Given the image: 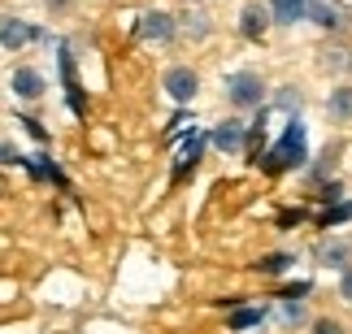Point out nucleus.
<instances>
[{"label": "nucleus", "instance_id": "f257e3e1", "mask_svg": "<svg viewBox=\"0 0 352 334\" xmlns=\"http://www.w3.org/2000/svg\"><path fill=\"white\" fill-rule=\"evenodd\" d=\"M305 156H309V139H305V122L300 117H292L287 130H283V139L270 148V156L261 161V169L270 174H283V169H296V165H305Z\"/></svg>", "mask_w": 352, "mask_h": 334}, {"label": "nucleus", "instance_id": "f03ea898", "mask_svg": "<svg viewBox=\"0 0 352 334\" xmlns=\"http://www.w3.org/2000/svg\"><path fill=\"white\" fill-rule=\"evenodd\" d=\"M226 100H231L235 109H261V100H265V83H261V74H252V70H235L231 78H226Z\"/></svg>", "mask_w": 352, "mask_h": 334}, {"label": "nucleus", "instance_id": "7ed1b4c3", "mask_svg": "<svg viewBox=\"0 0 352 334\" xmlns=\"http://www.w3.org/2000/svg\"><path fill=\"white\" fill-rule=\"evenodd\" d=\"M209 139H213V148H218V152L235 156V152L248 148V126H243L239 117H226V122L213 126V135H209Z\"/></svg>", "mask_w": 352, "mask_h": 334}, {"label": "nucleus", "instance_id": "20e7f679", "mask_svg": "<svg viewBox=\"0 0 352 334\" xmlns=\"http://www.w3.org/2000/svg\"><path fill=\"white\" fill-rule=\"evenodd\" d=\"M161 87L170 91V100L187 104V100H196V91H200V78H196V70H192V65H174V70H166V78H161Z\"/></svg>", "mask_w": 352, "mask_h": 334}, {"label": "nucleus", "instance_id": "39448f33", "mask_svg": "<svg viewBox=\"0 0 352 334\" xmlns=\"http://www.w3.org/2000/svg\"><path fill=\"white\" fill-rule=\"evenodd\" d=\"M31 39H39V31H35V26H26L22 18H13V13H0V44H5L9 52L26 48Z\"/></svg>", "mask_w": 352, "mask_h": 334}, {"label": "nucleus", "instance_id": "423d86ee", "mask_svg": "<svg viewBox=\"0 0 352 334\" xmlns=\"http://www.w3.org/2000/svg\"><path fill=\"white\" fill-rule=\"evenodd\" d=\"M314 257L322 270H352V239H327V243H318Z\"/></svg>", "mask_w": 352, "mask_h": 334}, {"label": "nucleus", "instance_id": "0eeeda50", "mask_svg": "<svg viewBox=\"0 0 352 334\" xmlns=\"http://www.w3.org/2000/svg\"><path fill=\"white\" fill-rule=\"evenodd\" d=\"M140 39H144V44H170V39H174V18L161 13V9L144 13V18H140Z\"/></svg>", "mask_w": 352, "mask_h": 334}, {"label": "nucleus", "instance_id": "6e6552de", "mask_svg": "<svg viewBox=\"0 0 352 334\" xmlns=\"http://www.w3.org/2000/svg\"><path fill=\"white\" fill-rule=\"evenodd\" d=\"M314 13V0H270V18L278 26H296Z\"/></svg>", "mask_w": 352, "mask_h": 334}, {"label": "nucleus", "instance_id": "1a4fd4ad", "mask_svg": "<svg viewBox=\"0 0 352 334\" xmlns=\"http://www.w3.org/2000/svg\"><path fill=\"white\" fill-rule=\"evenodd\" d=\"M9 83H13V96H18V100H39V96H44V74H39V70H31V65L13 70V78H9Z\"/></svg>", "mask_w": 352, "mask_h": 334}, {"label": "nucleus", "instance_id": "9d476101", "mask_svg": "<svg viewBox=\"0 0 352 334\" xmlns=\"http://www.w3.org/2000/svg\"><path fill=\"white\" fill-rule=\"evenodd\" d=\"M265 31H270V9L248 5V9H243V18H239V35L243 39H265Z\"/></svg>", "mask_w": 352, "mask_h": 334}, {"label": "nucleus", "instance_id": "9b49d317", "mask_svg": "<svg viewBox=\"0 0 352 334\" xmlns=\"http://www.w3.org/2000/svg\"><path fill=\"white\" fill-rule=\"evenodd\" d=\"M327 117L335 126H348L352 122V87H335L327 96Z\"/></svg>", "mask_w": 352, "mask_h": 334}, {"label": "nucleus", "instance_id": "f8f14e48", "mask_svg": "<svg viewBox=\"0 0 352 334\" xmlns=\"http://www.w3.org/2000/svg\"><path fill=\"white\" fill-rule=\"evenodd\" d=\"M322 31H340V26H348L344 22V9H335V5H322V0H314V13H309Z\"/></svg>", "mask_w": 352, "mask_h": 334}, {"label": "nucleus", "instance_id": "ddd939ff", "mask_svg": "<svg viewBox=\"0 0 352 334\" xmlns=\"http://www.w3.org/2000/svg\"><path fill=\"white\" fill-rule=\"evenodd\" d=\"M61 78H65V91H70V109L83 113V96H78V78H74V61L70 52H61Z\"/></svg>", "mask_w": 352, "mask_h": 334}, {"label": "nucleus", "instance_id": "4468645a", "mask_svg": "<svg viewBox=\"0 0 352 334\" xmlns=\"http://www.w3.org/2000/svg\"><path fill=\"white\" fill-rule=\"evenodd\" d=\"M292 265H296L292 252H274V257H261V261L252 265V270H261V274H287Z\"/></svg>", "mask_w": 352, "mask_h": 334}, {"label": "nucleus", "instance_id": "2eb2a0df", "mask_svg": "<svg viewBox=\"0 0 352 334\" xmlns=\"http://www.w3.org/2000/svg\"><path fill=\"white\" fill-rule=\"evenodd\" d=\"M200 152H205V139H196V135H192V143H187V148H183V156H179V165H174V174H179V178H183L187 169H196Z\"/></svg>", "mask_w": 352, "mask_h": 334}, {"label": "nucleus", "instance_id": "dca6fc26", "mask_svg": "<svg viewBox=\"0 0 352 334\" xmlns=\"http://www.w3.org/2000/svg\"><path fill=\"white\" fill-rule=\"evenodd\" d=\"M265 317V309H239V313H231V330H248V326H256Z\"/></svg>", "mask_w": 352, "mask_h": 334}, {"label": "nucleus", "instance_id": "f3484780", "mask_svg": "<svg viewBox=\"0 0 352 334\" xmlns=\"http://www.w3.org/2000/svg\"><path fill=\"white\" fill-rule=\"evenodd\" d=\"M348 217H352V200H348V204H335V208L322 213V226L331 230V226H340V222H348Z\"/></svg>", "mask_w": 352, "mask_h": 334}, {"label": "nucleus", "instance_id": "a211bd4d", "mask_svg": "<svg viewBox=\"0 0 352 334\" xmlns=\"http://www.w3.org/2000/svg\"><path fill=\"white\" fill-rule=\"evenodd\" d=\"M283 317H287L292 326L305 322V300H283Z\"/></svg>", "mask_w": 352, "mask_h": 334}, {"label": "nucleus", "instance_id": "6ab92c4d", "mask_svg": "<svg viewBox=\"0 0 352 334\" xmlns=\"http://www.w3.org/2000/svg\"><path fill=\"white\" fill-rule=\"evenodd\" d=\"M278 109L296 113V109H300V91H296V87H283V91H278Z\"/></svg>", "mask_w": 352, "mask_h": 334}, {"label": "nucleus", "instance_id": "aec40b11", "mask_svg": "<svg viewBox=\"0 0 352 334\" xmlns=\"http://www.w3.org/2000/svg\"><path fill=\"white\" fill-rule=\"evenodd\" d=\"M314 334H348L340 322H331V317H318V322H314Z\"/></svg>", "mask_w": 352, "mask_h": 334}, {"label": "nucleus", "instance_id": "412c9836", "mask_svg": "<svg viewBox=\"0 0 352 334\" xmlns=\"http://www.w3.org/2000/svg\"><path fill=\"white\" fill-rule=\"evenodd\" d=\"M0 161H5V165H22V161H26V156H22V152H13V148H9V143H0Z\"/></svg>", "mask_w": 352, "mask_h": 334}, {"label": "nucleus", "instance_id": "4be33fe9", "mask_svg": "<svg viewBox=\"0 0 352 334\" xmlns=\"http://www.w3.org/2000/svg\"><path fill=\"white\" fill-rule=\"evenodd\" d=\"M340 296L352 304V270H344V278H340Z\"/></svg>", "mask_w": 352, "mask_h": 334}]
</instances>
